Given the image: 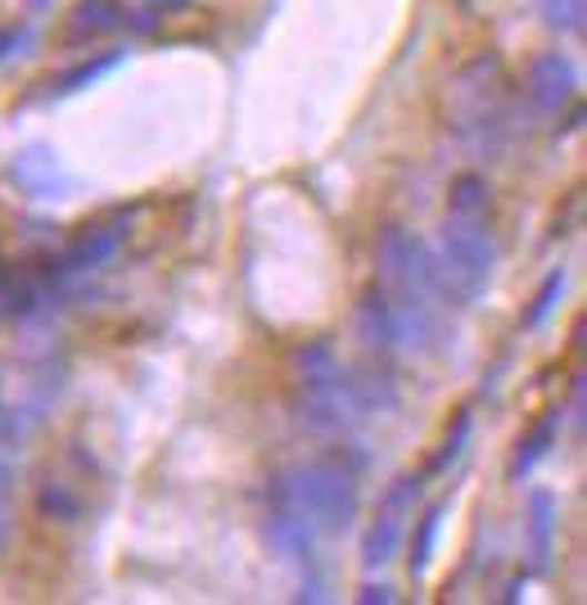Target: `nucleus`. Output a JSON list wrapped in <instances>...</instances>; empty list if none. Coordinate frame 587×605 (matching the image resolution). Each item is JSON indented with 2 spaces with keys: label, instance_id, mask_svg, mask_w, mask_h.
Wrapping results in <instances>:
<instances>
[{
  "label": "nucleus",
  "instance_id": "nucleus-1",
  "mask_svg": "<svg viewBox=\"0 0 587 605\" xmlns=\"http://www.w3.org/2000/svg\"><path fill=\"white\" fill-rule=\"evenodd\" d=\"M452 131L479 163H497L510 150V141H515V100H510V87H506L497 54H479L456 73Z\"/></svg>",
  "mask_w": 587,
  "mask_h": 605
},
{
  "label": "nucleus",
  "instance_id": "nucleus-2",
  "mask_svg": "<svg viewBox=\"0 0 587 605\" xmlns=\"http://www.w3.org/2000/svg\"><path fill=\"white\" fill-rule=\"evenodd\" d=\"M267 502L294 506L298 515H307L316 524V533H348L357 511H362L357 475L344 470L335 456H316V461L281 470V475L267 484Z\"/></svg>",
  "mask_w": 587,
  "mask_h": 605
},
{
  "label": "nucleus",
  "instance_id": "nucleus-3",
  "mask_svg": "<svg viewBox=\"0 0 587 605\" xmlns=\"http://www.w3.org/2000/svg\"><path fill=\"white\" fill-rule=\"evenodd\" d=\"M525 100L547 118H560L578 100V69H574V59L565 50H543V54L529 59Z\"/></svg>",
  "mask_w": 587,
  "mask_h": 605
},
{
  "label": "nucleus",
  "instance_id": "nucleus-4",
  "mask_svg": "<svg viewBox=\"0 0 587 605\" xmlns=\"http://www.w3.org/2000/svg\"><path fill=\"white\" fill-rule=\"evenodd\" d=\"M263 537H267V547L290 565H307L312 552H316V524L307 515H298L294 506H272L267 520H263Z\"/></svg>",
  "mask_w": 587,
  "mask_h": 605
},
{
  "label": "nucleus",
  "instance_id": "nucleus-5",
  "mask_svg": "<svg viewBox=\"0 0 587 605\" xmlns=\"http://www.w3.org/2000/svg\"><path fill=\"white\" fill-rule=\"evenodd\" d=\"M353 330L357 340L371 349V353H398V321H394V299H388L384 285H371L362 299H357V312H353Z\"/></svg>",
  "mask_w": 587,
  "mask_h": 605
},
{
  "label": "nucleus",
  "instance_id": "nucleus-6",
  "mask_svg": "<svg viewBox=\"0 0 587 605\" xmlns=\"http://www.w3.org/2000/svg\"><path fill=\"white\" fill-rule=\"evenodd\" d=\"M10 177L32 194V199H59L63 190H69V172H63L59 154L50 145H28L14 154L10 163Z\"/></svg>",
  "mask_w": 587,
  "mask_h": 605
},
{
  "label": "nucleus",
  "instance_id": "nucleus-7",
  "mask_svg": "<svg viewBox=\"0 0 587 605\" xmlns=\"http://www.w3.org/2000/svg\"><path fill=\"white\" fill-rule=\"evenodd\" d=\"M122 244V226H87L69 249L59 253V272L78 276V272H100V266L118 253Z\"/></svg>",
  "mask_w": 587,
  "mask_h": 605
},
{
  "label": "nucleus",
  "instance_id": "nucleus-8",
  "mask_svg": "<svg viewBox=\"0 0 587 605\" xmlns=\"http://www.w3.org/2000/svg\"><path fill=\"white\" fill-rule=\"evenodd\" d=\"M560 425H565V412L556 407V412H547V416H543L525 438L515 443V456H510V465H506V475H510L515 484H525V480L534 475V470L551 456V447L560 443Z\"/></svg>",
  "mask_w": 587,
  "mask_h": 605
},
{
  "label": "nucleus",
  "instance_id": "nucleus-9",
  "mask_svg": "<svg viewBox=\"0 0 587 605\" xmlns=\"http://www.w3.org/2000/svg\"><path fill=\"white\" fill-rule=\"evenodd\" d=\"M556 524H560V502L547 488L529 493V556H534V574L551 569V552H556Z\"/></svg>",
  "mask_w": 587,
  "mask_h": 605
},
{
  "label": "nucleus",
  "instance_id": "nucleus-10",
  "mask_svg": "<svg viewBox=\"0 0 587 605\" xmlns=\"http://www.w3.org/2000/svg\"><path fill=\"white\" fill-rule=\"evenodd\" d=\"M403 533H407V515L379 506L375 524H371L366 537H362V565H366V569H384L388 561L403 552Z\"/></svg>",
  "mask_w": 587,
  "mask_h": 605
},
{
  "label": "nucleus",
  "instance_id": "nucleus-11",
  "mask_svg": "<svg viewBox=\"0 0 587 605\" xmlns=\"http://www.w3.org/2000/svg\"><path fill=\"white\" fill-rule=\"evenodd\" d=\"M126 6L122 0H78V10L69 19V41H100L122 28Z\"/></svg>",
  "mask_w": 587,
  "mask_h": 605
},
{
  "label": "nucleus",
  "instance_id": "nucleus-12",
  "mask_svg": "<svg viewBox=\"0 0 587 605\" xmlns=\"http://www.w3.org/2000/svg\"><path fill=\"white\" fill-rule=\"evenodd\" d=\"M126 59V50H100V54H91V59H82V63H73L69 73H59L54 82H50V95H78V91H87V87H95L100 78H109L118 63Z\"/></svg>",
  "mask_w": 587,
  "mask_h": 605
},
{
  "label": "nucleus",
  "instance_id": "nucleus-13",
  "mask_svg": "<svg viewBox=\"0 0 587 605\" xmlns=\"http://www.w3.org/2000/svg\"><path fill=\"white\" fill-rule=\"evenodd\" d=\"M447 213L452 218H493V190L484 177L466 172V177H456L452 190H447Z\"/></svg>",
  "mask_w": 587,
  "mask_h": 605
},
{
  "label": "nucleus",
  "instance_id": "nucleus-14",
  "mask_svg": "<svg viewBox=\"0 0 587 605\" xmlns=\"http://www.w3.org/2000/svg\"><path fill=\"white\" fill-rule=\"evenodd\" d=\"M443 520H447V502H434L421 520H416V533H412V574L421 578L425 569H429V561H434V552H438V537H443Z\"/></svg>",
  "mask_w": 587,
  "mask_h": 605
},
{
  "label": "nucleus",
  "instance_id": "nucleus-15",
  "mask_svg": "<svg viewBox=\"0 0 587 605\" xmlns=\"http://www.w3.org/2000/svg\"><path fill=\"white\" fill-rule=\"evenodd\" d=\"M470 434H475V412H470V407H462V412L452 416V425H447V434H443V443H438V452H434V461H429L425 475H443V470H452L456 461H462V456H466Z\"/></svg>",
  "mask_w": 587,
  "mask_h": 605
},
{
  "label": "nucleus",
  "instance_id": "nucleus-16",
  "mask_svg": "<svg viewBox=\"0 0 587 605\" xmlns=\"http://www.w3.org/2000/svg\"><path fill=\"white\" fill-rule=\"evenodd\" d=\"M543 23L560 37H583L587 28V0H534Z\"/></svg>",
  "mask_w": 587,
  "mask_h": 605
},
{
  "label": "nucleus",
  "instance_id": "nucleus-17",
  "mask_svg": "<svg viewBox=\"0 0 587 605\" xmlns=\"http://www.w3.org/2000/svg\"><path fill=\"white\" fill-rule=\"evenodd\" d=\"M344 362L335 353V344H307L294 353V371H298V384H312V380H325V375H335Z\"/></svg>",
  "mask_w": 587,
  "mask_h": 605
},
{
  "label": "nucleus",
  "instance_id": "nucleus-18",
  "mask_svg": "<svg viewBox=\"0 0 587 605\" xmlns=\"http://www.w3.org/2000/svg\"><path fill=\"white\" fill-rule=\"evenodd\" d=\"M560 299H565V272H551L547 281H543V290L534 294V303H529V312H525V330H543L547 321H551V312L560 307Z\"/></svg>",
  "mask_w": 587,
  "mask_h": 605
},
{
  "label": "nucleus",
  "instance_id": "nucleus-19",
  "mask_svg": "<svg viewBox=\"0 0 587 605\" xmlns=\"http://www.w3.org/2000/svg\"><path fill=\"white\" fill-rule=\"evenodd\" d=\"M41 511L45 515H54V520H78L82 515V502L63 488V484H50V488H41Z\"/></svg>",
  "mask_w": 587,
  "mask_h": 605
},
{
  "label": "nucleus",
  "instance_id": "nucleus-20",
  "mask_svg": "<svg viewBox=\"0 0 587 605\" xmlns=\"http://www.w3.org/2000/svg\"><path fill=\"white\" fill-rule=\"evenodd\" d=\"M23 46H32V23H6L0 28V63L23 54Z\"/></svg>",
  "mask_w": 587,
  "mask_h": 605
},
{
  "label": "nucleus",
  "instance_id": "nucleus-21",
  "mask_svg": "<svg viewBox=\"0 0 587 605\" xmlns=\"http://www.w3.org/2000/svg\"><path fill=\"white\" fill-rule=\"evenodd\" d=\"M357 601H362V605H375V601L388 605V601H394V587H388V583H366V587L357 592Z\"/></svg>",
  "mask_w": 587,
  "mask_h": 605
},
{
  "label": "nucleus",
  "instance_id": "nucleus-22",
  "mask_svg": "<svg viewBox=\"0 0 587 605\" xmlns=\"http://www.w3.org/2000/svg\"><path fill=\"white\" fill-rule=\"evenodd\" d=\"M10 488H14V465H10V461H0V502L10 497Z\"/></svg>",
  "mask_w": 587,
  "mask_h": 605
},
{
  "label": "nucleus",
  "instance_id": "nucleus-23",
  "mask_svg": "<svg viewBox=\"0 0 587 605\" xmlns=\"http://www.w3.org/2000/svg\"><path fill=\"white\" fill-rule=\"evenodd\" d=\"M298 601H325V583H321V578H312V583H303V592H298Z\"/></svg>",
  "mask_w": 587,
  "mask_h": 605
},
{
  "label": "nucleus",
  "instance_id": "nucleus-24",
  "mask_svg": "<svg viewBox=\"0 0 587 605\" xmlns=\"http://www.w3.org/2000/svg\"><path fill=\"white\" fill-rule=\"evenodd\" d=\"M150 6H154V10H163V14H172V10H185L190 0H150Z\"/></svg>",
  "mask_w": 587,
  "mask_h": 605
},
{
  "label": "nucleus",
  "instance_id": "nucleus-25",
  "mask_svg": "<svg viewBox=\"0 0 587 605\" xmlns=\"http://www.w3.org/2000/svg\"><path fill=\"white\" fill-rule=\"evenodd\" d=\"M50 6H54V0H28V10H32V14H41V10H50Z\"/></svg>",
  "mask_w": 587,
  "mask_h": 605
}]
</instances>
